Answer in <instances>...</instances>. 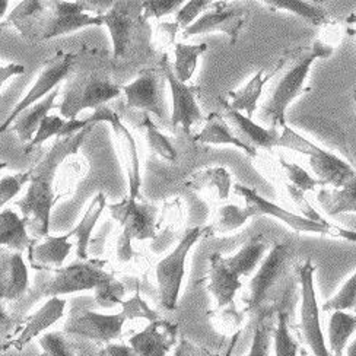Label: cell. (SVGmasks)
Instances as JSON below:
<instances>
[{
  "label": "cell",
  "mask_w": 356,
  "mask_h": 356,
  "mask_svg": "<svg viewBox=\"0 0 356 356\" xmlns=\"http://www.w3.org/2000/svg\"><path fill=\"white\" fill-rule=\"evenodd\" d=\"M92 127H85L75 135L57 139L35 167L31 168L29 187L22 200L18 202L26 229L35 238H46L50 232L51 209L57 202L54 193V177L63 161L79 152L88 133Z\"/></svg>",
  "instance_id": "1"
},
{
  "label": "cell",
  "mask_w": 356,
  "mask_h": 356,
  "mask_svg": "<svg viewBox=\"0 0 356 356\" xmlns=\"http://www.w3.org/2000/svg\"><path fill=\"white\" fill-rule=\"evenodd\" d=\"M332 53L333 49L327 44L316 41L313 46L300 47L284 54L282 58H284V67H286V70L273 86L269 98L261 106L260 118L269 124L270 129L277 130V127L286 126L285 114L288 106L296 97L308 91L305 81L311 66H313L316 58L329 57Z\"/></svg>",
  "instance_id": "2"
},
{
  "label": "cell",
  "mask_w": 356,
  "mask_h": 356,
  "mask_svg": "<svg viewBox=\"0 0 356 356\" xmlns=\"http://www.w3.org/2000/svg\"><path fill=\"white\" fill-rule=\"evenodd\" d=\"M102 25L99 15L86 12L83 2H49L19 31L28 40L46 41L75 33L85 26Z\"/></svg>",
  "instance_id": "3"
},
{
  "label": "cell",
  "mask_w": 356,
  "mask_h": 356,
  "mask_svg": "<svg viewBox=\"0 0 356 356\" xmlns=\"http://www.w3.org/2000/svg\"><path fill=\"white\" fill-rule=\"evenodd\" d=\"M114 276L104 270V261L82 260L58 269L40 270L37 288L44 296H60L81 291L99 292Z\"/></svg>",
  "instance_id": "4"
},
{
  "label": "cell",
  "mask_w": 356,
  "mask_h": 356,
  "mask_svg": "<svg viewBox=\"0 0 356 356\" xmlns=\"http://www.w3.org/2000/svg\"><path fill=\"white\" fill-rule=\"evenodd\" d=\"M277 146L288 147L300 154L309 156V165L318 175V180L323 186L330 184L333 188H340L356 178L353 168L332 152L321 149L320 146L301 136L288 124L282 127V133L277 140Z\"/></svg>",
  "instance_id": "5"
},
{
  "label": "cell",
  "mask_w": 356,
  "mask_h": 356,
  "mask_svg": "<svg viewBox=\"0 0 356 356\" xmlns=\"http://www.w3.org/2000/svg\"><path fill=\"white\" fill-rule=\"evenodd\" d=\"M120 91L122 88L107 76L83 73L67 83L58 110L66 120H75L83 110H97L106 106L110 99L120 95Z\"/></svg>",
  "instance_id": "6"
},
{
  "label": "cell",
  "mask_w": 356,
  "mask_h": 356,
  "mask_svg": "<svg viewBox=\"0 0 356 356\" xmlns=\"http://www.w3.org/2000/svg\"><path fill=\"white\" fill-rule=\"evenodd\" d=\"M234 190L238 196H241L245 200V207L244 209L247 211L250 218L254 216H273L280 219L282 222H285L286 225H289L293 231L296 232H311V234H320V235H330V236H336V238H345L349 241H355L356 235L353 231H348L336 225H320L316 224V222H311L308 219H305L304 216H296L285 209H282L280 206L266 200L264 197H261L256 188H250L245 187L243 184H235Z\"/></svg>",
  "instance_id": "7"
},
{
  "label": "cell",
  "mask_w": 356,
  "mask_h": 356,
  "mask_svg": "<svg viewBox=\"0 0 356 356\" xmlns=\"http://www.w3.org/2000/svg\"><path fill=\"white\" fill-rule=\"evenodd\" d=\"M202 235L203 229L200 227L187 229L174 251H171L165 259H162L156 264L155 275L158 280L159 298L162 307L165 309H175L177 307L178 295H180L181 282L184 276L186 259L191 247L200 240Z\"/></svg>",
  "instance_id": "8"
},
{
  "label": "cell",
  "mask_w": 356,
  "mask_h": 356,
  "mask_svg": "<svg viewBox=\"0 0 356 356\" xmlns=\"http://www.w3.org/2000/svg\"><path fill=\"white\" fill-rule=\"evenodd\" d=\"M75 62L76 54L69 51H57L53 57H50L46 65H44L34 86L29 89V92L17 104V106H15V108L6 117V120L0 124V135L8 131L15 118H17L22 111L34 106V104H37L42 98H46L53 89L58 86V83L66 79L73 66H75Z\"/></svg>",
  "instance_id": "9"
},
{
  "label": "cell",
  "mask_w": 356,
  "mask_h": 356,
  "mask_svg": "<svg viewBox=\"0 0 356 356\" xmlns=\"http://www.w3.org/2000/svg\"><path fill=\"white\" fill-rule=\"evenodd\" d=\"M295 270L301 285V329L305 342L314 356H332L324 343V336L320 324V309L314 289L316 266L311 260H307L296 266Z\"/></svg>",
  "instance_id": "10"
},
{
  "label": "cell",
  "mask_w": 356,
  "mask_h": 356,
  "mask_svg": "<svg viewBox=\"0 0 356 356\" xmlns=\"http://www.w3.org/2000/svg\"><path fill=\"white\" fill-rule=\"evenodd\" d=\"M248 22V12L244 8H238L228 2H212V6L206 13L183 29V38L207 34V33H224L229 37V42L236 44L240 34Z\"/></svg>",
  "instance_id": "11"
},
{
  "label": "cell",
  "mask_w": 356,
  "mask_h": 356,
  "mask_svg": "<svg viewBox=\"0 0 356 356\" xmlns=\"http://www.w3.org/2000/svg\"><path fill=\"white\" fill-rule=\"evenodd\" d=\"M159 69L162 72V75H164V78L168 81L171 94H172V115H171L172 130L181 127L186 135H190L191 127L197 124L203 118L200 107L197 104L199 88L183 83L174 76L172 66L170 65L167 54L161 58Z\"/></svg>",
  "instance_id": "12"
},
{
  "label": "cell",
  "mask_w": 356,
  "mask_h": 356,
  "mask_svg": "<svg viewBox=\"0 0 356 356\" xmlns=\"http://www.w3.org/2000/svg\"><path fill=\"white\" fill-rule=\"evenodd\" d=\"M162 72L161 69H143L136 81L123 86L126 102L130 108L143 110L155 114L159 120H165V104L162 94Z\"/></svg>",
  "instance_id": "13"
},
{
  "label": "cell",
  "mask_w": 356,
  "mask_h": 356,
  "mask_svg": "<svg viewBox=\"0 0 356 356\" xmlns=\"http://www.w3.org/2000/svg\"><path fill=\"white\" fill-rule=\"evenodd\" d=\"M127 318L123 313L118 314H98L94 311H81L69 316L65 324V333L81 336L97 342L108 343L120 337Z\"/></svg>",
  "instance_id": "14"
},
{
  "label": "cell",
  "mask_w": 356,
  "mask_h": 356,
  "mask_svg": "<svg viewBox=\"0 0 356 356\" xmlns=\"http://www.w3.org/2000/svg\"><path fill=\"white\" fill-rule=\"evenodd\" d=\"M113 218L122 225L123 232L130 240H147L155 234L154 206L139 203L136 199L126 197L122 202L108 206Z\"/></svg>",
  "instance_id": "15"
},
{
  "label": "cell",
  "mask_w": 356,
  "mask_h": 356,
  "mask_svg": "<svg viewBox=\"0 0 356 356\" xmlns=\"http://www.w3.org/2000/svg\"><path fill=\"white\" fill-rule=\"evenodd\" d=\"M67 301L58 296H53L46 304H44L37 313L26 317L18 329H15L12 337H9L5 346L0 350V355L8 349L13 348L17 350H22L34 337L47 330L54 323H57L65 316Z\"/></svg>",
  "instance_id": "16"
},
{
  "label": "cell",
  "mask_w": 356,
  "mask_h": 356,
  "mask_svg": "<svg viewBox=\"0 0 356 356\" xmlns=\"http://www.w3.org/2000/svg\"><path fill=\"white\" fill-rule=\"evenodd\" d=\"M288 256L289 248L286 244H275L272 247L269 256L264 259L260 269L248 284V293L245 296L247 311L257 308L263 302L267 292L272 289L282 272H284Z\"/></svg>",
  "instance_id": "17"
},
{
  "label": "cell",
  "mask_w": 356,
  "mask_h": 356,
  "mask_svg": "<svg viewBox=\"0 0 356 356\" xmlns=\"http://www.w3.org/2000/svg\"><path fill=\"white\" fill-rule=\"evenodd\" d=\"M108 124L113 127L117 155H118V159H120L122 167L127 175L129 197L139 200L142 178H140V162H139L136 142H135V139H133L129 129L122 123L120 117H118L117 113L110 118Z\"/></svg>",
  "instance_id": "18"
},
{
  "label": "cell",
  "mask_w": 356,
  "mask_h": 356,
  "mask_svg": "<svg viewBox=\"0 0 356 356\" xmlns=\"http://www.w3.org/2000/svg\"><path fill=\"white\" fill-rule=\"evenodd\" d=\"M29 288L22 253L0 248V301H18Z\"/></svg>",
  "instance_id": "19"
},
{
  "label": "cell",
  "mask_w": 356,
  "mask_h": 356,
  "mask_svg": "<svg viewBox=\"0 0 356 356\" xmlns=\"http://www.w3.org/2000/svg\"><path fill=\"white\" fill-rule=\"evenodd\" d=\"M177 330V324L158 318L131 336L129 343L138 356H167L175 343Z\"/></svg>",
  "instance_id": "20"
},
{
  "label": "cell",
  "mask_w": 356,
  "mask_h": 356,
  "mask_svg": "<svg viewBox=\"0 0 356 356\" xmlns=\"http://www.w3.org/2000/svg\"><path fill=\"white\" fill-rule=\"evenodd\" d=\"M129 2H113L111 8L101 13L102 25L110 31L114 58L126 57L135 34V18L130 12Z\"/></svg>",
  "instance_id": "21"
},
{
  "label": "cell",
  "mask_w": 356,
  "mask_h": 356,
  "mask_svg": "<svg viewBox=\"0 0 356 356\" xmlns=\"http://www.w3.org/2000/svg\"><path fill=\"white\" fill-rule=\"evenodd\" d=\"M224 104V102H222ZM225 115L228 126H231V130L234 135L238 138L241 142L248 145L250 147L257 151V147H263V149H272L273 146H277L279 140V131L275 129H266L257 123H254L251 118H247L243 113L235 111L229 108L227 104H224Z\"/></svg>",
  "instance_id": "22"
},
{
  "label": "cell",
  "mask_w": 356,
  "mask_h": 356,
  "mask_svg": "<svg viewBox=\"0 0 356 356\" xmlns=\"http://www.w3.org/2000/svg\"><path fill=\"white\" fill-rule=\"evenodd\" d=\"M243 286L241 279L235 275L228 264L225 257L219 253H213L209 257V275H207V289L215 296L218 308L227 307L234 302L235 293Z\"/></svg>",
  "instance_id": "23"
},
{
  "label": "cell",
  "mask_w": 356,
  "mask_h": 356,
  "mask_svg": "<svg viewBox=\"0 0 356 356\" xmlns=\"http://www.w3.org/2000/svg\"><path fill=\"white\" fill-rule=\"evenodd\" d=\"M70 235L63 234L57 236H46V241L37 244L33 240L28 247V260L35 270H50L62 267L70 254L73 244L69 241Z\"/></svg>",
  "instance_id": "24"
},
{
  "label": "cell",
  "mask_w": 356,
  "mask_h": 356,
  "mask_svg": "<svg viewBox=\"0 0 356 356\" xmlns=\"http://www.w3.org/2000/svg\"><path fill=\"white\" fill-rule=\"evenodd\" d=\"M282 66V60L279 58L277 66L269 72L266 73V69H260L256 75L248 81V83L236 91H231L228 92V98L222 99V102L227 104V106L235 111H245L247 113V118H251L254 115L256 110H257V102L263 94V86L269 82L276 73L280 70Z\"/></svg>",
  "instance_id": "25"
},
{
  "label": "cell",
  "mask_w": 356,
  "mask_h": 356,
  "mask_svg": "<svg viewBox=\"0 0 356 356\" xmlns=\"http://www.w3.org/2000/svg\"><path fill=\"white\" fill-rule=\"evenodd\" d=\"M58 94H60L58 88L53 89L46 98H42L41 101L34 104V106L22 111L17 118H15L12 126L8 130L17 133L18 139L22 143H28L34 138L42 118H46L51 110L60 107V104H56Z\"/></svg>",
  "instance_id": "26"
},
{
  "label": "cell",
  "mask_w": 356,
  "mask_h": 356,
  "mask_svg": "<svg viewBox=\"0 0 356 356\" xmlns=\"http://www.w3.org/2000/svg\"><path fill=\"white\" fill-rule=\"evenodd\" d=\"M196 143L200 145H231L244 151L250 158H256L257 151L241 142L234 135V131L228 126L224 115L212 111L206 118V124L203 130L195 138Z\"/></svg>",
  "instance_id": "27"
},
{
  "label": "cell",
  "mask_w": 356,
  "mask_h": 356,
  "mask_svg": "<svg viewBox=\"0 0 356 356\" xmlns=\"http://www.w3.org/2000/svg\"><path fill=\"white\" fill-rule=\"evenodd\" d=\"M33 240L29 238L24 219L10 209L0 212V247H8L10 251L28 250Z\"/></svg>",
  "instance_id": "28"
},
{
  "label": "cell",
  "mask_w": 356,
  "mask_h": 356,
  "mask_svg": "<svg viewBox=\"0 0 356 356\" xmlns=\"http://www.w3.org/2000/svg\"><path fill=\"white\" fill-rule=\"evenodd\" d=\"M107 206V199L104 196V193H98V195L92 199L91 204L88 206V209L81 219L79 224L76 225L75 229H72L69 232L70 238L75 236L76 238V254L81 260H88V247H89V240H91V234L97 225V222L104 212Z\"/></svg>",
  "instance_id": "29"
},
{
  "label": "cell",
  "mask_w": 356,
  "mask_h": 356,
  "mask_svg": "<svg viewBox=\"0 0 356 356\" xmlns=\"http://www.w3.org/2000/svg\"><path fill=\"white\" fill-rule=\"evenodd\" d=\"M317 200L324 212L336 216L339 213H349L356 211V178L340 188H321Z\"/></svg>",
  "instance_id": "30"
},
{
  "label": "cell",
  "mask_w": 356,
  "mask_h": 356,
  "mask_svg": "<svg viewBox=\"0 0 356 356\" xmlns=\"http://www.w3.org/2000/svg\"><path fill=\"white\" fill-rule=\"evenodd\" d=\"M232 180L231 175L224 167L203 168L197 172H193L184 180V187L190 190L200 188H215L218 191L219 199H228L231 191Z\"/></svg>",
  "instance_id": "31"
},
{
  "label": "cell",
  "mask_w": 356,
  "mask_h": 356,
  "mask_svg": "<svg viewBox=\"0 0 356 356\" xmlns=\"http://www.w3.org/2000/svg\"><path fill=\"white\" fill-rule=\"evenodd\" d=\"M264 250H266V241L263 236H253V238H250L241 247L238 253L232 257L225 259V263L235 275H238L240 277L248 276L260 263L264 254Z\"/></svg>",
  "instance_id": "32"
},
{
  "label": "cell",
  "mask_w": 356,
  "mask_h": 356,
  "mask_svg": "<svg viewBox=\"0 0 356 356\" xmlns=\"http://www.w3.org/2000/svg\"><path fill=\"white\" fill-rule=\"evenodd\" d=\"M207 51V44H184V42H177L174 47L175 54V62H174V76L183 82L187 83L193 73L196 70L199 57Z\"/></svg>",
  "instance_id": "33"
},
{
  "label": "cell",
  "mask_w": 356,
  "mask_h": 356,
  "mask_svg": "<svg viewBox=\"0 0 356 356\" xmlns=\"http://www.w3.org/2000/svg\"><path fill=\"white\" fill-rule=\"evenodd\" d=\"M267 9L276 12V10H288L295 15H298L302 19L309 22L311 25H325L329 24L330 18L327 12L323 8L311 5L308 2H301V0H263L261 2Z\"/></svg>",
  "instance_id": "34"
},
{
  "label": "cell",
  "mask_w": 356,
  "mask_h": 356,
  "mask_svg": "<svg viewBox=\"0 0 356 356\" xmlns=\"http://www.w3.org/2000/svg\"><path fill=\"white\" fill-rule=\"evenodd\" d=\"M356 327V318L345 311H334L329 324V345L332 356H343L349 337Z\"/></svg>",
  "instance_id": "35"
},
{
  "label": "cell",
  "mask_w": 356,
  "mask_h": 356,
  "mask_svg": "<svg viewBox=\"0 0 356 356\" xmlns=\"http://www.w3.org/2000/svg\"><path fill=\"white\" fill-rule=\"evenodd\" d=\"M142 127L145 129V136L147 143L152 147V151L155 154H158L159 156L165 158L170 162H177V151L175 147L172 146V143L162 135L159 131L158 126L151 120L149 115H145L142 120Z\"/></svg>",
  "instance_id": "36"
},
{
  "label": "cell",
  "mask_w": 356,
  "mask_h": 356,
  "mask_svg": "<svg viewBox=\"0 0 356 356\" xmlns=\"http://www.w3.org/2000/svg\"><path fill=\"white\" fill-rule=\"evenodd\" d=\"M248 219L250 216L245 209H241V207L235 204H227L219 209L215 219V224L212 225V231L215 234L232 232L235 229H238L240 227H243Z\"/></svg>",
  "instance_id": "37"
},
{
  "label": "cell",
  "mask_w": 356,
  "mask_h": 356,
  "mask_svg": "<svg viewBox=\"0 0 356 356\" xmlns=\"http://www.w3.org/2000/svg\"><path fill=\"white\" fill-rule=\"evenodd\" d=\"M66 120L60 115H47L46 118H42V122L40 123L34 138L28 142L26 147H25V154L31 152L37 147H40L44 142L49 140L53 136H58L62 127L65 126Z\"/></svg>",
  "instance_id": "38"
},
{
  "label": "cell",
  "mask_w": 356,
  "mask_h": 356,
  "mask_svg": "<svg viewBox=\"0 0 356 356\" xmlns=\"http://www.w3.org/2000/svg\"><path fill=\"white\" fill-rule=\"evenodd\" d=\"M275 352L276 356H296V353H298V345H296L289 333L285 313H279L277 316V327L275 330Z\"/></svg>",
  "instance_id": "39"
},
{
  "label": "cell",
  "mask_w": 356,
  "mask_h": 356,
  "mask_svg": "<svg viewBox=\"0 0 356 356\" xmlns=\"http://www.w3.org/2000/svg\"><path fill=\"white\" fill-rule=\"evenodd\" d=\"M356 301V276L352 275L346 284L342 286L334 296L324 302L323 309L324 311H345V309H353Z\"/></svg>",
  "instance_id": "40"
},
{
  "label": "cell",
  "mask_w": 356,
  "mask_h": 356,
  "mask_svg": "<svg viewBox=\"0 0 356 356\" xmlns=\"http://www.w3.org/2000/svg\"><path fill=\"white\" fill-rule=\"evenodd\" d=\"M279 162L282 168H284V171L286 172L289 180L292 181L291 186L301 190L302 193L313 191L320 184L323 186L320 180H316V178L311 177L302 167L293 164V162H286L284 158H279Z\"/></svg>",
  "instance_id": "41"
},
{
  "label": "cell",
  "mask_w": 356,
  "mask_h": 356,
  "mask_svg": "<svg viewBox=\"0 0 356 356\" xmlns=\"http://www.w3.org/2000/svg\"><path fill=\"white\" fill-rule=\"evenodd\" d=\"M184 5L183 0H146L140 6V24H145L149 18H162L180 9Z\"/></svg>",
  "instance_id": "42"
},
{
  "label": "cell",
  "mask_w": 356,
  "mask_h": 356,
  "mask_svg": "<svg viewBox=\"0 0 356 356\" xmlns=\"http://www.w3.org/2000/svg\"><path fill=\"white\" fill-rule=\"evenodd\" d=\"M29 175H31V170L15 175H6L0 180V207H3L18 195L22 187L29 181Z\"/></svg>",
  "instance_id": "43"
},
{
  "label": "cell",
  "mask_w": 356,
  "mask_h": 356,
  "mask_svg": "<svg viewBox=\"0 0 356 356\" xmlns=\"http://www.w3.org/2000/svg\"><path fill=\"white\" fill-rule=\"evenodd\" d=\"M122 307H123L122 313L124 314L127 321L135 320V318H146V320H149V321L158 320V314L155 313V311H152L149 308V305H147L140 298L139 293L133 296V298L127 300V301H123Z\"/></svg>",
  "instance_id": "44"
},
{
  "label": "cell",
  "mask_w": 356,
  "mask_h": 356,
  "mask_svg": "<svg viewBox=\"0 0 356 356\" xmlns=\"http://www.w3.org/2000/svg\"><path fill=\"white\" fill-rule=\"evenodd\" d=\"M211 5H212L211 0H190V2L184 3V6L178 9L175 24L178 25V28L186 29L187 26H190L193 22H195V19L203 10L209 9Z\"/></svg>",
  "instance_id": "45"
},
{
  "label": "cell",
  "mask_w": 356,
  "mask_h": 356,
  "mask_svg": "<svg viewBox=\"0 0 356 356\" xmlns=\"http://www.w3.org/2000/svg\"><path fill=\"white\" fill-rule=\"evenodd\" d=\"M42 356H73V352L60 333H47L40 339Z\"/></svg>",
  "instance_id": "46"
},
{
  "label": "cell",
  "mask_w": 356,
  "mask_h": 356,
  "mask_svg": "<svg viewBox=\"0 0 356 356\" xmlns=\"http://www.w3.org/2000/svg\"><path fill=\"white\" fill-rule=\"evenodd\" d=\"M288 193H289V196H291V199L295 202V204H296V207H298V209L301 211V213L304 215V218L305 219H308V220H311V222H316V224H320V225H332L330 222H327L324 219V216H321L314 207H313V204H309V202L307 200V197H305V193H302L301 190H298V188H295L293 186H291V184H288Z\"/></svg>",
  "instance_id": "47"
},
{
  "label": "cell",
  "mask_w": 356,
  "mask_h": 356,
  "mask_svg": "<svg viewBox=\"0 0 356 356\" xmlns=\"http://www.w3.org/2000/svg\"><path fill=\"white\" fill-rule=\"evenodd\" d=\"M269 350H270L269 330H267V327L260 320V323L257 324V327L254 330L253 343H251V349L247 356H269Z\"/></svg>",
  "instance_id": "48"
},
{
  "label": "cell",
  "mask_w": 356,
  "mask_h": 356,
  "mask_svg": "<svg viewBox=\"0 0 356 356\" xmlns=\"http://www.w3.org/2000/svg\"><path fill=\"white\" fill-rule=\"evenodd\" d=\"M12 327H13V320L6 313V309L3 308L2 301H0V350H2V348L9 340L10 333H12Z\"/></svg>",
  "instance_id": "49"
},
{
  "label": "cell",
  "mask_w": 356,
  "mask_h": 356,
  "mask_svg": "<svg viewBox=\"0 0 356 356\" xmlns=\"http://www.w3.org/2000/svg\"><path fill=\"white\" fill-rule=\"evenodd\" d=\"M133 247H131V240L124 234L118 236L117 240V259L122 263H127L133 257Z\"/></svg>",
  "instance_id": "50"
},
{
  "label": "cell",
  "mask_w": 356,
  "mask_h": 356,
  "mask_svg": "<svg viewBox=\"0 0 356 356\" xmlns=\"http://www.w3.org/2000/svg\"><path fill=\"white\" fill-rule=\"evenodd\" d=\"M25 72V67L22 65L12 63L8 66H0V88H2L9 79L19 76Z\"/></svg>",
  "instance_id": "51"
},
{
  "label": "cell",
  "mask_w": 356,
  "mask_h": 356,
  "mask_svg": "<svg viewBox=\"0 0 356 356\" xmlns=\"http://www.w3.org/2000/svg\"><path fill=\"white\" fill-rule=\"evenodd\" d=\"M104 356H138L130 346L122 345H107L102 350Z\"/></svg>",
  "instance_id": "52"
},
{
  "label": "cell",
  "mask_w": 356,
  "mask_h": 356,
  "mask_svg": "<svg viewBox=\"0 0 356 356\" xmlns=\"http://www.w3.org/2000/svg\"><path fill=\"white\" fill-rule=\"evenodd\" d=\"M240 336H241V332H236V333L232 336V339H231V343H229V346H228V349H227V352H225V355H224V356H234V350H235L236 343H238Z\"/></svg>",
  "instance_id": "53"
},
{
  "label": "cell",
  "mask_w": 356,
  "mask_h": 356,
  "mask_svg": "<svg viewBox=\"0 0 356 356\" xmlns=\"http://www.w3.org/2000/svg\"><path fill=\"white\" fill-rule=\"evenodd\" d=\"M174 356H193L191 355V352L188 350V348L186 346V342L183 340V342L178 345V348L175 349V353H174Z\"/></svg>",
  "instance_id": "54"
},
{
  "label": "cell",
  "mask_w": 356,
  "mask_h": 356,
  "mask_svg": "<svg viewBox=\"0 0 356 356\" xmlns=\"http://www.w3.org/2000/svg\"><path fill=\"white\" fill-rule=\"evenodd\" d=\"M8 6H9V2H6V0H0V18H3Z\"/></svg>",
  "instance_id": "55"
},
{
  "label": "cell",
  "mask_w": 356,
  "mask_h": 356,
  "mask_svg": "<svg viewBox=\"0 0 356 356\" xmlns=\"http://www.w3.org/2000/svg\"><path fill=\"white\" fill-rule=\"evenodd\" d=\"M348 356H356V342H353L348 349Z\"/></svg>",
  "instance_id": "56"
},
{
  "label": "cell",
  "mask_w": 356,
  "mask_h": 356,
  "mask_svg": "<svg viewBox=\"0 0 356 356\" xmlns=\"http://www.w3.org/2000/svg\"><path fill=\"white\" fill-rule=\"evenodd\" d=\"M3 168H6V162H3V161H0V171H2Z\"/></svg>",
  "instance_id": "57"
}]
</instances>
